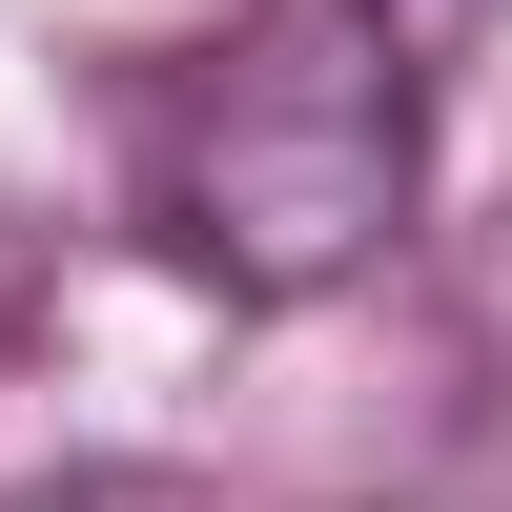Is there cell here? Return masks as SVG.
Wrapping results in <instances>:
<instances>
[{"label": "cell", "mask_w": 512, "mask_h": 512, "mask_svg": "<svg viewBox=\"0 0 512 512\" xmlns=\"http://www.w3.org/2000/svg\"><path fill=\"white\" fill-rule=\"evenodd\" d=\"M410 164H431L410 21L390 0H267L226 62H185V103L144 144V226L205 287H246V308H308V287L390 267Z\"/></svg>", "instance_id": "obj_1"}, {"label": "cell", "mask_w": 512, "mask_h": 512, "mask_svg": "<svg viewBox=\"0 0 512 512\" xmlns=\"http://www.w3.org/2000/svg\"><path fill=\"white\" fill-rule=\"evenodd\" d=\"M21 512H205V492H164V472H62V492H21Z\"/></svg>", "instance_id": "obj_2"}]
</instances>
